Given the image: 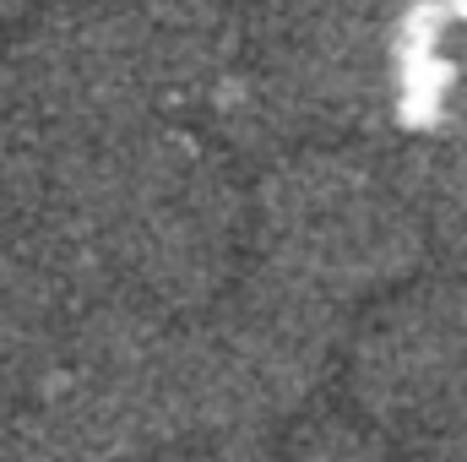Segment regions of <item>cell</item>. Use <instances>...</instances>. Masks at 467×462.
<instances>
[{"label": "cell", "instance_id": "obj_2", "mask_svg": "<svg viewBox=\"0 0 467 462\" xmlns=\"http://www.w3.org/2000/svg\"><path fill=\"white\" fill-rule=\"evenodd\" d=\"M71 305L77 294L49 267H38L16 245H0V408L44 381L60 353Z\"/></svg>", "mask_w": 467, "mask_h": 462}, {"label": "cell", "instance_id": "obj_1", "mask_svg": "<svg viewBox=\"0 0 467 462\" xmlns=\"http://www.w3.org/2000/svg\"><path fill=\"white\" fill-rule=\"evenodd\" d=\"M244 234L261 267L348 305L408 278L430 229L408 169L369 163L332 142H299L244 196Z\"/></svg>", "mask_w": 467, "mask_h": 462}]
</instances>
